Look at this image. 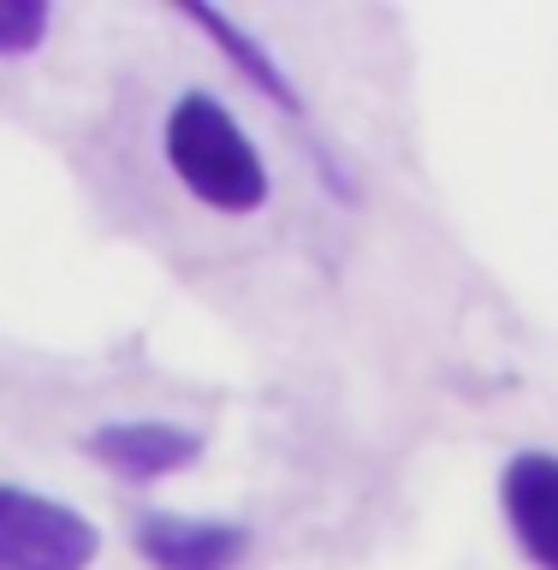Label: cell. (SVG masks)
<instances>
[{
  "mask_svg": "<svg viewBox=\"0 0 558 570\" xmlns=\"http://www.w3.org/2000/svg\"><path fill=\"white\" fill-rule=\"evenodd\" d=\"M499 505H506L511 541L535 570H558V458L517 452L499 470Z\"/></svg>",
  "mask_w": 558,
  "mask_h": 570,
  "instance_id": "277c9868",
  "label": "cell"
},
{
  "mask_svg": "<svg viewBox=\"0 0 558 570\" xmlns=\"http://www.w3.org/2000/svg\"><path fill=\"white\" fill-rule=\"evenodd\" d=\"M48 0H0V60H25L48 42Z\"/></svg>",
  "mask_w": 558,
  "mask_h": 570,
  "instance_id": "52a82bcc",
  "label": "cell"
},
{
  "mask_svg": "<svg viewBox=\"0 0 558 570\" xmlns=\"http://www.w3.org/2000/svg\"><path fill=\"white\" fill-rule=\"evenodd\" d=\"M101 529L48 493L0 481V570H89Z\"/></svg>",
  "mask_w": 558,
  "mask_h": 570,
  "instance_id": "7a4b0ae2",
  "label": "cell"
},
{
  "mask_svg": "<svg viewBox=\"0 0 558 570\" xmlns=\"http://www.w3.org/2000/svg\"><path fill=\"white\" fill-rule=\"evenodd\" d=\"M167 167L214 214H256L267 203V160L214 96L190 89L167 114Z\"/></svg>",
  "mask_w": 558,
  "mask_h": 570,
  "instance_id": "6da1fadb",
  "label": "cell"
},
{
  "mask_svg": "<svg viewBox=\"0 0 558 570\" xmlns=\"http://www.w3.org/2000/svg\"><path fill=\"white\" fill-rule=\"evenodd\" d=\"M178 12H185V18H190L196 30H208L214 42L226 48V60L238 66L244 78H249V83L262 89V96H274L280 107H292V114H297V107H303V101H297V89L285 83V71H280V60H274V53H267L262 42H249V36H244L238 24H232V18H226L221 7H208V0H190V7H178Z\"/></svg>",
  "mask_w": 558,
  "mask_h": 570,
  "instance_id": "8992f818",
  "label": "cell"
},
{
  "mask_svg": "<svg viewBox=\"0 0 558 570\" xmlns=\"http://www.w3.org/2000/svg\"><path fill=\"white\" fill-rule=\"evenodd\" d=\"M131 547L149 570H238L249 559V529L221 523V517L149 511V517H137Z\"/></svg>",
  "mask_w": 558,
  "mask_h": 570,
  "instance_id": "3957f363",
  "label": "cell"
},
{
  "mask_svg": "<svg viewBox=\"0 0 558 570\" xmlns=\"http://www.w3.org/2000/svg\"><path fill=\"white\" fill-rule=\"evenodd\" d=\"M84 452L119 481H160L203 458V434H190L178 422H101L84 440Z\"/></svg>",
  "mask_w": 558,
  "mask_h": 570,
  "instance_id": "5b68a950",
  "label": "cell"
}]
</instances>
